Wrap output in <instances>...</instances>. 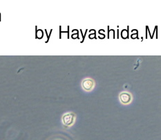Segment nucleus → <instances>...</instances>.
<instances>
[{"instance_id":"f03ea898","label":"nucleus","mask_w":161,"mask_h":140,"mask_svg":"<svg viewBox=\"0 0 161 140\" xmlns=\"http://www.w3.org/2000/svg\"><path fill=\"white\" fill-rule=\"evenodd\" d=\"M82 85L83 89L86 91H91L92 90L94 87L95 83L94 80L91 79H86L82 81Z\"/></svg>"},{"instance_id":"7ed1b4c3","label":"nucleus","mask_w":161,"mask_h":140,"mask_svg":"<svg viewBox=\"0 0 161 140\" xmlns=\"http://www.w3.org/2000/svg\"><path fill=\"white\" fill-rule=\"evenodd\" d=\"M119 98L122 104L125 105L129 104V103H131V99H132L131 94L128 92H122L121 94H120Z\"/></svg>"},{"instance_id":"f257e3e1","label":"nucleus","mask_w":161,"mask_h":140,"mask_svg":"<svg viewBox=\"0 0 161 140\" xmlns=\"http://www.w3.org/2000/svg\"><path fill=\"white\" fill-rule=\"evenodd\" d=\"M75 114L72 112L65 114L62 117V122L66 126H71L73 125L75 121Z\"/></svg>"}]
</instances>
